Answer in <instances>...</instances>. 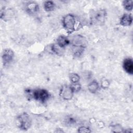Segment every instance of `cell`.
<instances>
[{"mask_svg":"<svg viewBox=\"0 0 133 133\" xmlns=\"http://www.w3.org/2000/svg\"><path fill=\"white\" fill-rule=\"evenodd\" d=\"M132 1H124L123 2V5L126 10L127 11H130L132 9Z\"/></svg>","mask_w":133,"mask_h":133,"instance_id":"13","label":"cell"},{"mask_svg":"<svg viewBox=\"0 0 133 133\" xmlns=\"http://www.w3.org/2000/svg\"><path fill=\"white\" fill-rule=\"evenodd\" d=\"M74 90L71 86H63L60 91V95L65 100H71L73 97Z\"/></svg>","mask_w":133,"mask_h":133,"instance_id":"4","label":"cell"},{"mask_svg":"<svg viewBox=\"0 0 133 133\" xmlns=\"http://www.w3.org/2000/svg\"><path fill=\"white\" fill-rule=\"evenodd\" d=\"M26 9L28 12L31 14H34L37 12L39 10V7L37 4L35 2H29L27 4Z\"/></svg>","mask_w":133,"mask_h":133,"instance_id":"8","label":"cell"},{"mask_svg":"<svg viewBox=\"0 0 133 133\" xmlns=\"http://www.w3.org/2000/svg\"><path fill=\"white\" fill-rule=\"evenodd\" d=\"M132 18L130 14H124L121 17L120 24L123 26H129L132 23Z\"/></svg>","mask_w":133,"mask_h":133,"instance_id":"7","label":"cell"},{"mask_svg":"<svg viewBox=\"0 0 133 133\" xmlns=\"http://www.w3.org/2000/svg\"><path fill=\"white\" fill-rule=\"evenodd\" d=\"M19 122V127L23 130H27L30 128L31 121L30 116L26 113H23L17 118Z\"/></svg>","mask_w":133,"mask_h":133,"instance_id":"2","label":"cell"},{"mask_svg":"<svg viewBox=\"0 0 133 133\" xmlns=\"http://www.w3.org/2000/svg\"><path fill=\"white\" fill-rule=\"evenodd\" d=\"M69 43V41L68 38L64 36H60L57 39V45L60 47L63 48Z\"/></svg>","mask_w":133,"mask_h":133,"instance_id":"10","label":"cell"},{"mask_svg":"<svg viewBox=\"0 0 133 133\" xmlns=\"http://www.w3.org/2000/svg\"><path fill=\"white\" fill-rule=\"evenodd\" d=\"M88 90L92 93H95L96 92L97 90L99 88V85L98 83L94 81L93 82H92L91 83H90L89 85H88Z\"/></svg>","mask_w":133,"mask_h":133,"instance_id":"11","label":"cell"},{"mask_svg":"<svg viewBox=\"0 0 133 133\" xmlns=\"http://www.w3.org/2000/svg\"><path fill=\"white\" fill-rule=\"evenodd\" d=\"M33 97L34 99L42 102H45L49 97L48 92L45 89H36L33 91Z\"/></svg>","mask_w":133,"mask_h":133,"instance_id":"3","label":"cell"},{"mask_svg":"<svg viewBox=\"0 0 133 133\" xmlns=\"http://www.w3.org/2000/svg\"><path fill=\"white\" fill-rule=\"evenodd\" d=\"M14 57V54L12 50L10 49H5L2 55V59L4 64L10 63Z\"/></svg>","mask_w":133,"mask_h":133,"instance_id":"5","label":"cell"},{"mask_svg":"<svg viewBox=\"0 0 133 133\" xmlns=\"http://www.w3.org/2000/svg\"><path fill=\"white\" fill-rule=\"evenodd\" d=\"M105 12L104 10H101L98 11L95 16H94V19L95 21L96 22H99V23H101V22H103L104 20V18L105 17Z\"/></svg>","mask_w":133,"mask_h":133,"instance_id":"9","label":"cell"},{"mask_svg":"<svg viewBox=\"0 0 133 133\" xmlns=\"http://www.w3.org/2000/svg\"><path fill=\"white\" fill-rule=\"evenodd\" d=\"M78 132H90V130H89V129H88L87 127H81L79 128H78Z\"/></svg>","mask_w":133,"mask_h":133,"instance_id":"15","label":"cell"},{"mask_svg":"<svg viewBox=\"0 0 133 133\" xmlns=\"http://www.w3.org/2000/svg\"><path fill=\"white\" fill-rule=\"evenodd\" d=\"M44 7L46 11H51L54 9L55 4L52 1H46L44 3Z\"/></svg>","mask_w":133,"mask_h":133,"instance_id":"12","label":"cell"},{"mask_svg":"<svg viewBox=\"0 0 133 133\" xmlns=\"http://www.w3.org/2000/svg\"><path fill=\"white\" fill-rule=\"evenodd\" d=\"M62 25L69 33L73 32L75 30L76 25L75 17L71 14L66 15L63 18Z\"/></svg>","mask_w":133,"mask_h":133,"instance_id":"1","label":"cell"},{"mask_svg":"<svg viewBox=\"0 0 133 133\" xmlns=\"http://www.w3.org/2000/svg\"><path fill=\"white\" fill-rule=\"evenodd\" d=\"M123 68L129 74H133V61L131 58H126L123 62Z\"/></svg>","mask_w":133,"mask_h":133,"instance_id":"6","label":"cell"},{"mask_svg":"<svg viewBox=\"0 0 133 133\" xmlns=\"http://www.w3.org/2000/svg\"><path fill=\"white\" fill-rule=\"evenodd\" d=\"M70 80L73 84L78 83L79 81V76L75 73L71 74L70 75Z\"/></svg>","mask_w":133,"mask_h":133,"instance_id":"14","label":"cell"}]
</instances>
